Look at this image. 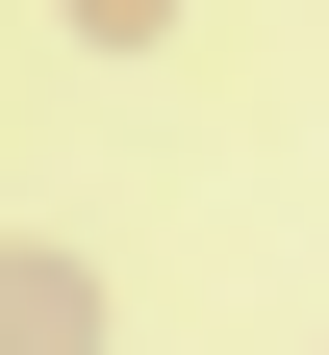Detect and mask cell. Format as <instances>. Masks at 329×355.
Masks as SVG:
<instances>
[{
	"mask_svg": "<svg viewBox=\"0 0 329 355\" xmlns=\"http://www.w3.org/2000/svg\"><path fill=\"white\" fill-rule=\"evenodd\" d=\"M0 355H102V279L76 254H0Z\"/></svg>",
	"mask_w": 329,
	"mask_h": 355,
	"instance_id": "1",
	"label": "cell"
},
{
	"mask_svg": "<svg viewBox=\"0 0 329 355\" xmlns=\"http://www.w3.org/2000/svg\"><path fill=\"white\" fill-rule=\"evenodd\" d=\"M152 26H177V0H76V51H152Z\"/></svg>",
	"mask_w": 329,
	"mask_h": 355,
	"instance_id": "2",
	"label": "cell"
}]
</instances>
